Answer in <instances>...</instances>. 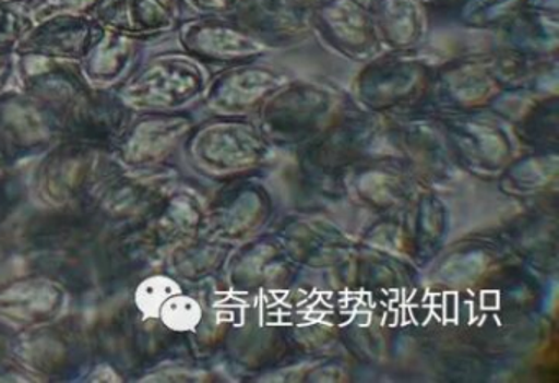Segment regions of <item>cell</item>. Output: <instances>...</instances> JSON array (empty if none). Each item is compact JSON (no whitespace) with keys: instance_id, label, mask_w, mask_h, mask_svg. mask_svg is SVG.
<instances>
[{"instance_id":"obj_6","label":"cell","mask_w":559,"mask_h":383,"mask_svg":"<svg viewBox=\"0 0 559 383\" xmlns=\"http://www.w3.org/2000/svg\"><path fill=\"white\" fill-rule=\"evenodd\" d=\"M135 49L133 38L100 26L99 35L81 58L83 79L91 85H107L119 81L132 64Z\"/></svg>"},{"instance_id":"obj_13","label":"cell","mask_w":559,"mask_h":383,"mask_svg":"<svg viewBox=\"0 0 559 383\" xmlns=\"http://www.w3.org/2000/svg\"><path fill=\"white\" fill-rule=\"evenodd\" d=\"M201 15L214 16L234 12L240 7L241 0H176Z\"/></svg>"},{"instance_id":"obj_8","label":"cell","mask_w":559,"mask_h":383,"mask_svg":"<svg viewBox=\"0 0 559 383\" xmlns=\"http://www.w3.org/2000/svg\"><path fill=\"white\" fill-rule=\"evenodd\" d=\"M427 0H372L374 20L385 38L395 46H407L420 38L425 28Z\"/></svg>"},{"instance_id":"obj_3","label":"cell","mask_w":559,"mask_h":383,"mask_svg":"<svg viewBox=\"0 0 559 383\" xmlns=\"http://www.w3.org/2000/svg\"><path fill=\"white\" fill-rule=\"evenodd\" d=\"M181 39L192 55L215 61L251 58L264 49V43L248 29L212 16L185 23Z\"/></svg>"},{"instance_id":"obj_16","label":"cell","mask_w":559,"mask_h":383,"mask_svg":"<svg viewBox=\"0 0 559 383\" xmlns=\"http://www.w3.org/2000/svg\"><path fill=\"white\" fill-rule=\"evenodd\" d=\"M163 3H166V5H169V7H173V9H175L176 7V0H162Z\"/></svg>"},{"instance_id":"obj_14","label":"cell","mask_w":559,"mask_h":383,"mask_svg":"<svg viewBox=\"0 0 559 383\" xmlns=\"http://www.w3.org/2000/svg\"><path fill=\"white\" fill-rule=\"evenodd\" d=\"M8 59L0 56V82H2V79H4L5 71H8Z\"/></svg>"},{"instance_id":"obj_5","label":"cell","mask_w":559,"mask_h":383,"mask_svg":"<svg viewBox=\"0 0 559 383\" xmlns=\"http://www.w3.org/2000/svg\"><path fill=\"white\" fill-rule=\"evenodd\" d=\"M313 16L329 38L353 56H362L374 43L372 19L358 0H317Z\"/></svg>"},{"instance_id":"obj_4","label":"cell","mask_w":559,"mask_h":383,"mask_svg":"<svg viewBox=\"0 0 559 383\" xmlns=\"http://www.w3.org/2000/svg\"><path fill=\"white\" fill-rule=\"evenodd\" d=\"M91 16L129 38L162 35L175 26V9L162 0H97Z\"/></svg>"},{"instance_id":"obj_1","label":"cell","mask_w":559,"mask_h":383,"mask_svg":"<svg viewBox=\"0 0 559 383\" xmlns=\"http://www.w3.org/2000/svg\"><path fill=\"white\" fill-rule=\"evenodd\" d=\"M205 72L194 59L163 55L153 59L120 92L127 107L173 108L198 97Z\"/></svg>"},{"instance_id":"obj_2","label":"cell","mask_w":559,"mask_h":383,"mask_svg":"<svg viewBox=\"0 0 559 383\" xmlns=\"http://www.w3.org/2000/svg\"><path fill=\"white\" fill-rule=\"evenodd\" d=\"M99 32L100 26L93 16L53 15L31 23L14 48L19 52L81 59Z\"/></svg>"},{"instance_id":"obj_12","label":"cell","mask_w":559,"mask_h":383,"mask_svg":"<svg viewBox=\"0 0 559 383\" xmlns=\"http://www.w3.org/2000/svg\"><path fill=\"white\" fill-rule=\"evenodd\" d=\"M97 0H25V12L31 23L53 15L91 16Z\"/></svg>"},{"instance_id":"obj_9","label":"cell","mask_w":559,"mask_h":383,"mask_svg":"<svg viewBox=\"0 0 559 383\" xmlns=\"http://www.w3.org/2000/svg\"><path fill=\"white\" fill-rule=\"evenodd\" d=\"M417 71L411 65L395 64L391 68L378 69L369 72L361 82V91L371 100L376 98H395L407 94L408 88L417 82Z\"/></svg>"},{"instance_id":"obj_15","label":"cell","mask_w":559,"mask_h":383,"mask_svg":"<svg viewBox=\"0 0 559 383\" xmlns=\"http://www.w3.org/2000/svg\"><path fill=\"white\" fill-rule=\"evenodd\" d=\"M427 2L448 3V5H456V3H464L466 0H427Z\"/></svg>"},{"instance_id":"obj_11","label":"cell","mask_w":559,"mask_h":383,"mask_svg":"<svg viewBox=\"0 0 559 383\" xmlns=\"http://www.w3.org/2000/svg\"><path fill=\"white\" fill-rule=\"evenodd\" d=\"M28 26L25 0H0V51L15 46Z\"/></svg>"},{"instance_id":"obj_7","label":"cell","mask_w":559,"mask_h":383,"mask_svg":"<svg viewBox=\"0 0 559 383\" xmlns=\"http://www.w3.org/2000/svg\"><path fill=\"white\" fill-rule=\"evenodd\" d=\"M276 85V75L266 69H235L212 84L209 101L217 110H238L260 100Z\"/></svg>"},{"instance_id":"obj_17","label":"cell","mask_w":559,"mask_h":383,"mask_svg":"<svg viewBox=\"0 0 559 383\" xmlns=\"http://www.w3.org/2000/svg\"><path fill=\"white\" fill-rule=\"evenodd\" d=\"M310 3L317 2V0H309Z\"/></svg>"},{"instance_id":"obj_10","label":"cell","mask_w":559,"mask_h":383,"mask_svg":"<svg viewBox=\"0 0 559 383\" xmlns=\"http://www.w3.org/2000/svg\"><path fill=\"white\" fill-rule=\"evenodd\" d=\"M536 0H466L463 3V19L474 25H490L520 15Z\"/></svg>"}]
</instances>
